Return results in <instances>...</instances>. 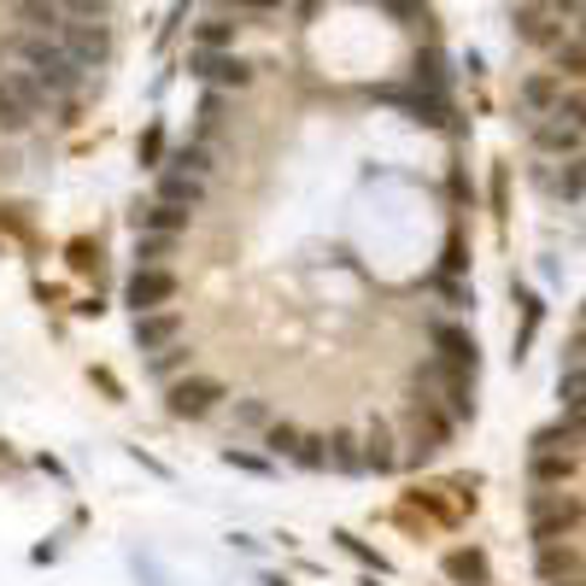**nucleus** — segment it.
Segmentation results:
<instances>
[{
    "label": "nucleus",
    "mask_w": 586,
    "mask_h": 586,
    "mask_svg": "<svg viewBox=\"0 0 586 586\" xmlns=\"http://www.w3.org/2000/svg\"><path fill=\"white\" fill-rule=\"evenodd\" d=\"M7 54L19 59V71H30L42 82L47 94H54V106L59 100H71L82 82H89V71H82V65L65 54V42L59 36H36V30H12L7 36Z\"/></svg>",
    "instance_id": "obj_1"
},
{
    "label": "nucleus",
    "mask_w": 586,
    "mask_h": 586,
    "mask_svg": "<svg viewBox=\"0 0 586 586\" xmlns=\"http://www.w3.org/2000/svg\"><path fill=\"white\" fill-rule=\"evenodd\" d=\"M54 112V94L30 71H0V135H24L36 117Z\"/></svg>",
    "instance_id": "obj_2"
},
{
    "label": "nucleus",
    "mask_w": 586,
    "mask_h": 586,
    "mask_svg": "<svg viewBox=\"0 0 586 586\" xmlns=\"http://www.w3.org/2000/svg\"><path fill=\"white\" fill-rule=\"evenodd\" d=\"M563 94H568V82L557 71H528L522 82H516V117H522V129L557 117L563 112Z\"/></svg>",
    "instance_id": "obj_3"
},
{
    "label": "nucleus",
    "mask_w": 586,
    "mask_h": 586,
    "mask_svg": "<svg viewBox=\"0 0 586 586\" xmlns=\"http://www.w3.org/2000/svg\"><path fill=\"white\" fill-rule=\"evenodd\" d=\"M510 36L522 47H533V54H557L575 30H568V19H557L551 7H510Z\"/></svg>",
    "instance_id": "obj_4"
},
{
    "label": "nucleus",
    "mask_w": 586,
    "mask_h": 586,
    "mask_svg": "<svg viewBox=\"0 0 586 586\" xmlns=\"http://www.w3.org/2000/svg\"><path fill=\"white\" fill-rule=\"evenodd\" d=\"M59 42H65V54H71L82 71H100V65L112 59V24L106 19H65Z\"/></svg>",
    "instance_id": "obj_5"
},
{
    "label": "nucleus",
    "mask_w": 586,
    "mask_h": 586,
    "mask_svg": "<svg viewBox=\"0 0 586 586\" xmlns=\"http://www.w3.org/2000/svg\"><path fill=\"white\" fill-rule=\"evenodd\" d=\"M528 177H533V188H545L551 200L581 205L586 200V153H575V159H533Z\"/></svg>",
    "instance_id": "obj_6"
},
{
    "label": "nucleus",
    "mask_w": 586,
    "mask_h": 586,
    "mask_svg": "<svg viewBox=\"0 0 586 586\" xmlns=\"http://www.w3.org/2000/svg\"><path fill=\"white\" fill-rule=\"evenodd\" d=\"M522 135H528L533 159H575V153H586V135L568 124V117H545V124H533Z\"/></svg>",
    "instance_id": "obj_7"
},
{
    "label": "nucleus",
    "mask_w": 586,
    "mask_h": 586,
    "mask_svg": "<svg viewBox=\"0 0 586 586\" xmlns=\"http://www.w3.org/2000/svg\"><path fill=\"white\" fill-rule=\"evenodd\" d=\"M575 522H581L575 498H563V493H540V498H533V540H540V545L545 540H563Z\"/></svg>",
    "instance_id": "obj_8"
},
{
    "label": "nucleus",
    "mask_w": 586,
    "mask_h": 586,
    "mask_svg": "<svg viewBox=\"0 0 586 586\" xmlns=\"http://www.w3.org/2000/svg\"><path fill=\"white\" fill-rule=\"evenodd\" d=\"M194 77L200 82H212V89H247L252 82V65L240 59V54H205V47H194Z\"/></svg>",
    "instance_id": "obj_9"
},
{
    "label": "nucleus",
    "mask_w": 586,
    "mask_h": 586,
    "mask_svg": "<svg viewBox=\"0 0 586 586\" xmlns=\"http://www.w3.org/2000/svg\"><path fill=\"white\" fill-rule=\"evenodd\" d=\"M170 293H177V275L142 264V270H135V282H129V305H135V312H159V300H170Z\"/></svg>",
    "instance_id": "obj_10"
},
{
    "label": "nucleus",
    "mask_w": 586,
    "mask_h": 586,
    "mask_svg": "<svg viewBox=\"0 0 586 586\" xmlns=\"http://www.w3.org/2000/svg\"><path fill=\"white\" fill-rule=\"evenodd\" d=\"M540 575H545L551 586H557L563 575L575 581V575H581V551L563 545V540H545V545H540Z\"/></svg>",
    "instance_id": "obj_11"
},
{
    "label": "nucleus",
    "mask_w": 586,
    "mask_h": 586,
    "mask_svg": "<svg viewBox=\"0 0 586 586\" xmlns=\"http://www.w3.org/2000/svg\"><path fill=\"white\" fill-rule=\"evenodd\" d=\"M212 399H217L212 382H177V387H170V410H177V417H205Z\"/></svg>",
    "instance_id": "obj_12"
},
{
    "label": "nucleus",
    "mask_w": 586,
    "mask_h": 586,
    "mask_svg": "<svg viewBox=\"0 0 586 586\" xmlns=\"http://www.w3.org/2000/svg\"><path fill=\"white\" fill-rule=\"evenodd\" d=\"M188 223V212L182 205H165V200H153L147 212H135V229H147V235H177Z\"/></svg>",
    "instance_id": "obj_13"
},
{
    "label": "nucleus",
    "mask_w": 586,
    "mask_h": 586,
    "mask_svg": "<svg viewBox=\"0 0 586 586\" xmlns=\"http://www.w3.org/2000/svg\"><path fill=\"white\" fill-rule=\"evenodd\" d=\"M551 65H557V77H563V82H586V42H581V36H568L557 54H551Z\"/></svg>",
    "instance_id": "obj_14"
},
{
    "label": "nucleus",
    "mask_w": 586,
    "mask_h": 586,
    "mask_svg": "<svg viewBox=\"0 0 586 586\" xmlns=\"http://www.w3.org/2000/svg\"><path fill=\"white\" fill-rule=\"evenodd\" d=\"M194 42L205 47V54H229V47H235V24H229V19H205V24L194 30Z\"/></svg>",
    "instance_id": "obj_15"
},
{
    "label": "nucleus",
    "mask_w": 586,
    "mask_h": 586,
    "mask_svg": "<svg viewBox=\"0 0 586 586\" xmlns=\"http://www.w3.org/2000/svg\"><path fill=\"white\" fill-rule=\"evenodd\" d=\"M557 393H563V410H586V358H581V364H568V370H563Z\"/></svg>",
    "instance_id": "obj_16"
},
{
    "label": "nucleus",
    "mask_w": 586,
    "mask_h": 586,
    "mask_svg": "<svg viewBox=\"0 0 586 586\" xmlns=\"http://www.w3.org/2000/svg\"><path fill=\"white\" fill-rule=\"evenodd\" d=\"M112 7H117V0H59L65 19H106Z\"/></svg>",
    "instance_id": "obj_17"
},
{
    "label": "nucleus",
    "mask_w": 586,
    "mask_h": 586,
    "mask_svg": "<svg viewBox=\"0 0 586 586\" xmlns=\"http://www.w3.org/2000/svg\"><path fill=\"white\" fill-rule=\"evenodd\" d=\"M452 575H470L475 586H487V563H481L475 551H452Z\"/></svg>",
    "instance_id": "obj_18"
},
{
    "label": "nucleus",
    "mask_w": 586,
    "mask_h": 586,
    "mask_svg": "<svg viewBox=\"0 0 586 586\" xmlns=\"http://www.w3.org/2000/svg\"><path fill=\"white\" fill-rule=\"evenodd\" d=\"M557 117H568V124H575V129L586 135V89H568V94H563V112H557Z\"/></svg>",
    "instance_id": "obj_19"
},
{
    "label": "nucleus",
    "mask_w": 586,
    "mask_h": 586,
    "mask_svg": "<svg viewBox=\"0 0 586 586\" xmlns=\"http://www.w3.org/2000/svg\"><path fill=\"white\" fill-rule=\"evenodd\" d=\"M170 329H177V317H165V323H135V340H147V347H153V340H165Z\"/></svg>",
    "instance_id": "obj_20"
},
{
    "label": "nucleus",
    "mask_w": 586,
    "mask_h": 586,
    "mask_svg": "<svg viewBox=\"0 0 586 586\" xmlns=\"http://www.w3.org/2000/svg\"><path fill=\"white\" fill-rule=\"evenodd\" d=\"M545 7L557 12V19H568V24H575V19H586V0H545Z\"/></svg>",
    "instance_id": "obj_21"
},
{
    "label": "nucleus",
    "mask_w": 586,
    "mask_h": 586,
    "mask_svg": "<svg viewBox=\"0 0 586 586\" xmlns=\"http://www.w3.org/2000/svg\"><path fill=\"white\" fill-rule=\"evenodd\" d=\"M375 7L393 12V19H417V7H422V0H375Z\"/></svg>",
    "instance_id": "obj_22"
},
{
    "label": "nucleus",
    "mask_w": 586,
    "mask_h": 586,
    "mask_svg": "<svg viewBox=\"0 0 586 586\" xmlns=\"http://www.w3.org/2000/svg\"><path fill=\"white\" fill-rule=\"evenodd\" d=\"M229 7H240V12H282L288 0H229Z\"/></svg>",
    "instance_id": "obj_23"
},
{
    "label": "nucleus",
    "mask_w": 586,
    "mask_h": 586,
    "mask_svg": "<svg viewBox=\"0 0 586 586\" xmlns=\"http://www.w3.org/2000/svg\"><path fill=\"white\" fill-rule=\"evenodd\" d=\"M510 7H545V0H510Z\"/></svg>",
    "instance_id": "obj_24"
},
{
    "label": "nucleus",
    "mask_w": 586,
    "mask_h": 586,
    "mask_svg": "<svg viewBox=\"0 0 586 586\" xmlns=\"http://www.w3.org/2000/svg\"><path fill=\"white\" fill-rule=\"evenodd\" d=\"M575 36H581V42H586V19H575Z\"/></svg>",
    "instance_id": "obj_25"
},
{
    "label": "nucleus",
    "mask_w": 586,
    "mask_h": 586,
    "mask_svg": "<svg viewBox=\"0 0 586 586\" xmlns=\"http://www.w3.org/2000/svg\"><path fill=\"white\" fill-rule=\"evenodd\" d=\"M557 586H586V575H575V581H557Z\"/></svg>",
    "instance_id": "obj_26"
}]
</instances>
